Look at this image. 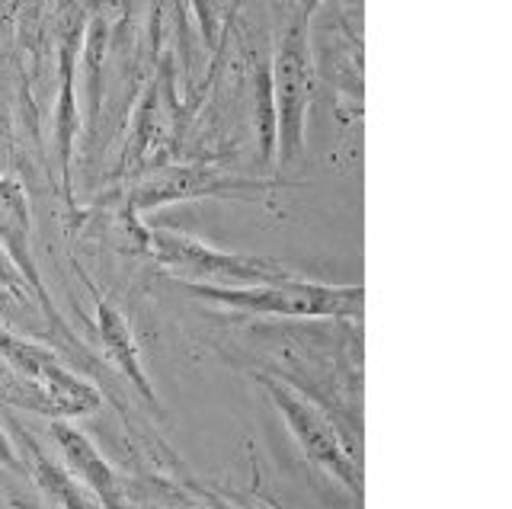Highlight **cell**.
Returning <instances> with one entry per match:
<instances>
[{"instance_id":"1","label":"cell","mask_w":512,"mask_h":509,"mask_svg":"<svg viewBox=\"0 0 512 509\" xmlns=\"http://www.w3.org/2000/svg\"><path fill=\"white\" fill-rule=\"evenodd\" d=\"M272 113H276V164L292 167L304 154V116L311 100V55H308V17L298 13L279 42L269 68Z\"/></svg>"},{"instance_id":"2","label":"cell","mask_w":512,"mask_h":509,"mask_svg":"<svg viewBox=\"0 0 512 509\" xmlns=\"http://www.w3.org/2000/svg\"><path fill=\"white\" fill-rule=\"evenodd\" d=\"M189 292L237 311L260 314H295V317H327V314H359L362 285H317V282H266L253 289H218V285L189 282Z\"/></svg>"},{"instance_id":"3","label":"cell","mask_w":512,"mask_h":509,"mask_svg":"<svg viewBox=\"0 0 512 509\" xmlns=\"http://www.w3.org/2000/svg\"><path fill=\"white\" fill-rule=\"evenodd\" d=\"M154 260L160 266L173 269L183 279H202V282H288V276L279 263L272 260H253L237 257V253L215 250L212 244L196 241L189 234H176L167 228H135Z\"/></svg>"},{"instance_id":"4","label":"cell","mask_w":512,"mask_h":509,"mask_svg":"<svg viewBox=\"0 0 512 509\" xmlns=\"http://www.w3.org/2000/svg\"><path fill=\"white\" fill-rule=\"evenodd\" d=\"M260 180L244 177H224L208 167H176L160 173L157 180H144L132 196V212H148L164 202L176 199H196V196H224V193H244V189H263Z\"/></svg>"},{"instance_id":"5","label":"cell","mask_w":512,"mask_h":509,"mask_svg":"<svg viewBox=\"0 0 512 509\" xmlns=\"http://www.w3.org/2000/svg\"><path fill=\"white\" fill-rule=\"evenodd\" d=\"M74 58H77V33H68L61 42V90H58V106H55V145H58V161H61V180H64V196L71 199V157H74V141L80 132V113H77V97H74Z\"/></svg>"},{"instance_id":"6","label":"cell","mask_w":512,"mask_h":509,"mask_svg":"<svg viewBox=\"0 0 512 509\" xmlns=\"http://www.w3.org/2000/svg\"><path fill=\"white\" fill-rule=\"evenodd\" d=\"M279 394V404L285 410L288 423H292V429L298 433L301 445L308 449L317 461H324V465H330L336 474H343L346 481H356V474H352V465L340 455V445H336V436L333 429L317 417V413L311 407H304L298 397L285 394V391H276Z\"/></svg>"},{"instance_id":"7","label":"cell","mask_w":512,"mask_h":509,"mask_svg":"<svg viewBox=\"0 0 512 509\" xmlns=\"http://www.w3.org/2000/svg\"><path fill=\"white\" fill-rule=\"evenodd\" d=\"M84 74H87V122L96 125L100 119V97H103V52H106V20L93 17L84 42Z\"/></svg>"},{"instance_id":"8","label":"cell","mask_w":512,"mask_h":509,"mask_svg":"<svg viewBox=\"0 0 512 509\" xmlns=\"http://www.w3.org/2000/svg\"><path fill=\"white\" fill-rule=\"evenodd\" d=\"M100 330H103V340L109 346V353L116 356L122 369L138 381L141 391H148V385H144V375H141L138 362H135V346H132V337H128V324L122 321L116 308L106 305V301H100Z\"/></svg>"},{"instance_id":"9","label":"cell","mask_w":512,"mask_h":509,"mask_svg":"<svg viewBox=\"0 0 512 509\" xmlns=\"http://www.w3.org/2000/svg\"><path fill=\"white\" fill-rule=\"evenodd\" d=\"M58 439L64 445V452H68V458L74 461V465L84 471L87 481L103 493L106 500H112V477L106 471V465L100 458H96V452L90 449V445L80 439L77 433H71V429H58Z\"/></svg>"}]
</instances>
